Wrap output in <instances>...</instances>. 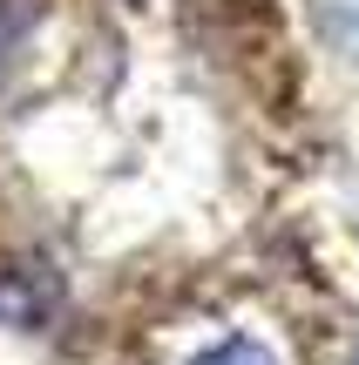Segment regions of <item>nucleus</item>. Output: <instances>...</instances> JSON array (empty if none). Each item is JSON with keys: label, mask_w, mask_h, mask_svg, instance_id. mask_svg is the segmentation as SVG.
<instances>
[{"label": "nucleus", "mask_w": 359, "mask_h": 365, "mask_svg": "<svg viewBox=\"0 0 359 365\" xmlns=\"http://www.w3.org/2000/svg\"><path fill=\"white\" fill-rule=\"evenodd\" d=\"M197 365H278V359H271L258 339H224V345H211Z\"/></svg>", "instance_id": "f257e3e1"}, {"label": "nucleus", "mask_w": 359, "mask_h": 365, "mask_svg": "<svg viewBox=\"0 0 359 365\" xmlns=\"http://www.w3.org/2000/svg\"><path fill=\"white\" fill-rule=\"evenodd\" d=\"M353 365H359V359H353Z\"/></svg>", "instance_id": "f03ea898"}]
</instances>
